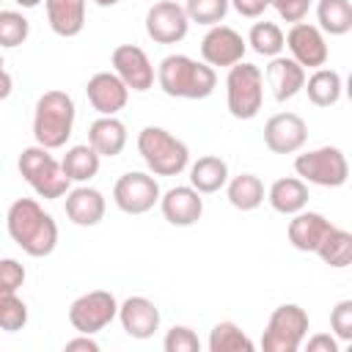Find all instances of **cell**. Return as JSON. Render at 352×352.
<instances>
[{
  "instance_id": "6da1fadb",
  "label": "cell",
  "mask_w": 352,
  "mask_h": 352,
  "mask_svg": "<svg viewBox=\"0 0 352 352\" xmlns=\"http://www.w3.org/2000/svg\"><path fill=\"white\" fill-rule=\"evenodd\" d=\"M8 236L33 258H44L58 245V223L36 198H16L6 214Z\"/></svg>"
},
{
  "instance_id": "7a4b0ae2",
  "label": "cell",
  "mask_w": 352,
  "mask_h": 352,
  "mask_svg": "<svg viewBox=\"0 0 352 352\" xmlns=\"http://www.w3.org/2000/svg\"><path fill=\"white\" fill-rule=\"evenodd\" d=\"M157 85L173 99H206L217 88V74L209 63L173 52L160 60Z\"/></svg>"
},
{
  "instance_id": "3957f363",
  "label": "cell",
  "mask_w": 352,
  "mask_h": 352,
  "mask_svg": "<svg viewBox=\"0 0 352 352\" xmlns=\"http://www.w3.org/2000/svg\"><path fill=\"white\" fill-rule=\"evenodd\" d=\"M77 107L66 91H44L33 110V138L44 148H63L74 132Z\"/></svg>"
},
{
  "instance_id": "277c9868",
  "label": "cell",
  "mask_w": 352,
  "mask_h": 352,
  "mask_svg": "<svg viewBox=\"0 0 352 352\" xmlns=\"http://www.w3.org/2000/svg\"><path fill=\"white\" fill-rule=\"evenodd\" d=\"M138 154L154 176H179L190 165L187 143L170 135L165 126H143L138 132Z\"/></svg>"
},
{
  "instance_id": "5b68a950",
  "label": "cell",
  "mask_w": 352,
  "mask_h": 352,
  "mask_svg": "<svg viewBox=\"0 0 352 352\" xmlns=\"http://www.w3.org/2000/svg\"><path fill=\"white\" fill-rule=\"evenodd\" d=\"M16 168H19V176L33 187V192L38 198L55 201V198H63L72 190V182L66 179L60 162L50 154V148L38 146V143L22 148V154L16 160Z\"/></svg>"
},
{
  "instance_id": "8992f818",
  "label": "cell",
  "mask_w": 352,
  "mask_h": 352,
  "mask_svg": "<svg viewBox=\"0 0 352 352\" xmlns=\"http://www.w3.org/2000/svg\"><path fill=\"white\" fill-rule=\"evenodd\" d=\"M226 104H228V113L239 121H250L258 116L264 104V72L256 63L239 60L228 69Z\"/></svg>"
},
{
  "instance_id": "52a82bcc",
  "label": "cell",
  "mask_w": 352,
  "mask_h": 352,
  "mask_svg": "<svg viewBox=\"0 0 352 352\" xmlns=\"http://www.w3.org/2000/svg\"><path fill=\"white\" fill-rule=\"evenodd\" d=\"M311 330L308 311L297 302H283L270 314V322L261 336L264 352H297Z\"/></svg>"
},
{
  "instance_id": "ba28073f",
  "label": "cell",
  "mask_w": 352,
  "mask_h": 352,
  "mask_svg": "<svg viewBox=\"0 0 352 352\" xmlns=\"http://www.w3.org/2000/svg\"><path fill=\"white\" fill-rule=\"evenodd\" d=\"M294 173L305 184L341 187L349 179V162L338 146H319V148H311L294 157Z\"/></svg>"
},
{
  "instance_id": "9c48e42d",
  "label": "cell",
  "mask_w": 352,
  "mask_h": 352,
  "mask_svg": "<svg viewBox=\"0 0 352 352\" xmlns=\"http://www.w3.org/2000/svg\"><path fill=\"white\" fill-rule=\"evenodd\" d=\"M116 316H118V300L107 289L85 292V294H80L69 305V322H72V327L77 333H85V336H94V333L104 330Z\"/></svg>"
},
{
  "instance_id": "30bf717a",
  "label": "cell",
  "mask_w": 352,
  "mask_h": 352,
  "mask_svg": "<svg viewBox=\"0 0 352 352\" xmlns=\"http://www.w3.org/2000/svg\"><path fill=\"white\" fill-rule=\"evenodd\" d=\"M160 184L154 179V173H143V170H129L124 176H118L116 187H113V204L124 212V214H146L160 204Z\"/></svg>"
},
{
  "instance_id": "8fae6325",
  "label": "cell",
  "mask_w": 352,
  "mask_h": 352,
  "mask_svg": "<svg viewBox=\"0 0 352 352\" xmlns=\"http://www.w3.org/2000/svg\"><path fill=\"white\" fill-rule=\"evenodd\" d=\"M190 30L184 6L176 0H157L146 11V33L157 44H179Z\"/></svg>"
},
{
  "instance_id": "7c38bea8",
  "label": "cell",
  "mask_w": 352,
  "mask_h": 352,
  "mask_svg": "<svg viewBox=\"0 0 352 352\" xmlns=\"http://www.w3.org/2000/svg\"><path fill=\"white\" fill-rule=\"evenodd\" d=\"M245 50L248 41L242 38V33H236L228 25H212L201 38V58L212 69H231L234 63L245 60Z\"/></svg>"
},
{
  "instance_id": "4fadbf2b",
  "label": "cell",
  "mask_w": 352,
  "mask_h": 352,
  "mask_svg": "<svg viewBox=\"0 0 352 352\" xmlns=\"http://www.w3.org/2000/svg\"><path fill=\"white\" fill-rule=\"evenodd\" d=\"M110 63H113V72L121 77V82L129 91L143 94V91L154 88L157 72H154L146 50H140L138 44H118L110 55Z\"/></svg>"
},
{
  "instance_id": "5bb4252c",
  "label": "cell",
  "mask_w": 352,
  "mask_h": 352,
  "mask_svg": "<svg viewBox=\"0 0 352 352\" xmlns=\"http://www.w3.org/2000/svg\"><path fill=\"white\" fill-rule=\"evenodd\" d=\"M283 47H289L292 58L302 69H319L330 58V47H327L324 33L308 22H294L289 28V33L283 36Z\"/></svg>"
},
{
  "instance_id": "9a60e30c",
  "label": "cell",
  "mask_w": 352,
  "mask_h": 352,
  "mask_svg": "<svg viewBox=\"0 0 352 352\" xmlns=\"http://www.w3.org/2000/svg\"><path fill=\"white\" fill-rule=\"evenodd\" d=\"M308 140V124L297 113H275L264 124V146L272 154H297Z\"/></svg>"
},
{
  "instance_id": "2e32d148",
  "label": "cell",
  "mask_w": 352,
  "mask_h": 352,
  "mask_svg": "<svg viewBox=\"0 0 352 352\" xmlns=\"http://www.w3.org/2000/svg\"><path fill=\"white\" fill-rule=\"evenodd\" d=\"M160 212L162 217L170 223V226H179V228H187V226H195L204 214V198L195 187L190 184H176L170 190H165L160 195Z\"/></svg>"
},
{
  "instance_id": "e0dca14e",
  "label": "cell",
  "mask_w": 352,
  "mask_h": 352,
  "mask_svg": "<svg viewBox=\"0 0 352 352\" xmlns=\"http://www.w3.org/2000/svg\"><path fill=\"white\" fill-rule=\"evenodd\" d=\"M85 96L99 116H116L118 110L126 107L129 88L121 82V77L116 72H96L85 82Z\"/></svg>"
},
{
  "instance_id": "ac0fdd59",
  "label": "cell",
  "mask_w": 352,
  "mask_h": 352,
  "mask_svg": "<svg viewBox=\"0 0 352 352\" xmlns=\"http://www.w3.org/2000/svg\"><path fill=\"white\" fill-rule=\"evenodd\" d=\"M118 322L129 338L146 341L160 330V308L148 297L135 294L118 302Z\"/></svg>"
},
{
  "instance_id": "d6986e66",
  "label": "cell",
  "mask_w": 352,
  "mask_h": 352,
  "mask_svg": "<svg viewBox=\"0 0 352 352\" xmlns=\"http://www.w3.org/2000/svg\"><path fill=\"white\" fill-rule=\"evenodd\" d=\"M104 195L96 190V187H88V184H80V187H72L66 192V217L80 226V228H94L102 223L104 217Z\"/></svg>"
},
{
  "instance_id": "ffe728a7",
  "label": "cell",
  "mask_w": 352,
  "mask_h": 352,
  "mask_svg": "<svg viewBox=\"0 0 352 352\" xmlns=\"http://www.w3.org/2000/svg\"><path fill=\"white\" fill-rule=\"evenodd\" d=\"M305 69L294 60V58H286V55H275L264 72V80L267 85L272 88V96L278 102H286V99H294L302 85H305Z\"/></svg>"
},
{
  "instance_id": "44dd1931",
  "label": "cell",
  "mask_w": 352,
  "mask_h": 352,
  "mask_svg": "<svg viewBox=\"0 0 352 352\" xmlns=\"http://www.w3.org/2000/svg\"><path fill=\"white\" fill-rule=\"evenodd\" d=\"M330 220L319 212H297L292 214L289 220V228H286V236L292 242L294 250H302V253H314L319 248V242L324 239V234L330 231Z\"/></svg>"
},
{
  "instance_id": "7402d4cb",
  "label": "cell",
  "mask_w": 352,
  "mask_h": 352,
  "mask_svg": "<svg viewBox=\"0 0 352 352\" xmlns=\"http://www.w3.org/2000/svg\"><path fill=\"white\" fill-rule=\"evenodd\" d=\"M47 22L55 36L74 38L85 28V0H44Z\"/></svg>"
},
{
  "instance_id": "603a6c76",
  "label": "cell",
  "mask_w": 352,
  "mask_h": 352,
  "mask_svg": "<svg viewBox=\"0 0 352 352\" xmlns=\"http://www.w3.org/2000/svg\"><path fill=\"white\" fill-rule=\"evenodd\" d=\"M88 143L99 157H118L126 146V126L116 116H99L88 126Z\"/></svg>"
},
{
  "instance_id": "cb8c5ba5",
  "label": "cell",
  "mask_w": 352,
  "mask_h": 352,
  "mask_svg": "<svg viewBox=\"0 0 352 352\" xmlns=\"http://www.w3.org/2000/svg\"><path fill=\"white\" fill-rule=\"evenodd\" d=\"M308 184L300 179V176H283V179H275L267 190V201L270 206L278 212V214H297L308 206Z\"/></svg>"
},
{
  "instance_id": "d4e9b609",
  "label": "cell",
  "mask_w": 352,
  "mask_h": 352,
  "mask_svg": "<svg viewBox=\"0 0 352 352\" xmlns=\"http://www.w3.org/2000/svg\"><path fill=\"white\" fill-rule=\"evenodd\" d=\"M187 168H190V187H195L201 195H212L223 190L228 182V162L223 157L206 154V157H198Z\"/></svg>"
},
{
  "instance_id": "484cf974",
  "label": "cell",
  "mask_w": 352,
  "mask_h": 352,
  "mask_svg": "<svg viewBox=\"0 0 352 352\" xmlns=\"http://www.w3.org/2000/svg\"><path fill=\"white\" fill-rule=\"evenodd\" d=\"M302 91L308 94L311 104H316V107H333L341 99V94H344V80H341V74L336 69L319 66V69H314L311 77H305Z\"/></svg>"
},
{
  "instance_id": "4316f807",
  "label": "cell",
  "mask_w": 352,
  "mask_h": 352,
  "mask_svg": "<svg viewBox=\"0 0 352 352\" xmlns=\"http://www.w3.org/2000/svg\"><path fill=\"white\" fill-rule=\"evenodd\" d=\"M99 165H102V157L94 151L91 143L69 146L66 154H63V160H60V168H63L66 179L69 182H77V184L91 182L99 173Z\"/></svg>"
},
{
  "instance_id": "83f0119b",
  "label": "cell",
  "mask_w": 352,
  "mask_h": 352,
  "mask_svg": "<svg viewBox=\"0 0 352 352\" xmlns=\"http://www.w3.org/2000/svg\"><path fill=\"white\" fill-rule=\"evenodd\" d=\"M226 195H228V204L234 209L253 212V209H258L264 204L267 190H264V182L256 173H239V176L226 182Z\"/></svg>"
},
{
  "instance_id": "f1b7e54d",
  "label": "cell",
  "mask_w": 352,
  "mask_h": 352,
  "mask_svg": "<svg viewBox=\"0 0 352 352\" xmlns=\"http://www.w3.org/2000/svg\"><path fill=\"white\" fill-rule=\"evenodd\" d=\"M327 267L333 270H344L352 264V234L338 228V226H330V231L324 234V239L319 242V248L314 250Z\"/></svg>"
},
{
  "instance_id": "f546056e",
  "label": "cell",
  "mask_w": 352,
  "mask_h": 352,
  "mask_svg": "<svg viewBox=\"0 0 352 352\" xmlns=\"http://www.w3.org/2000/svg\"><path fill=\"white\" fill-rule=\"evenodd\" d=\"M316 28L327 36H346L352 30V3L349 0H319Z\"/></svg>"
},
{
  "instance_id": "4dcf8cb0",
  "label": "cell",
  "mask_w": 352,
  "mask_h": 352,
  "mask_svg": "<svg viewBox=\"0 0 352 352\" xmlns=\"http://www.w3.org/2000/svg\"><path fill=\"white\" fill-rule=\"evenodd\" d=\"M206 349L209 352H253L256 344L245 336V330L236 322H217L209 330Z\"/></svg>"
},
{
  "instance_id": "1f68e13d",
  "label": "cell",
  "mask_w": 352,
  "mask_h": 352,
  "mask_svg": "<svg viewBox=\"0 0 352 352\" xmlns=\"http://www.w3.org/2000/svg\"><path fill=\"white\" fill-rule=\"evenodd\" d=\"M250 44V50L256 55H264V58H275L283 52V30L275 25V22H256L245 38Z\"/></svg>"
},
{
  "instance_id": "d6a6232c",
  "label": "cell",
  "mask_w": 352,
  "mask_h": 352,
  "mask_svg": "<svg viewBox=\"0 0 352 352\" xmlns=\"http://www.w3.org/2000/svg\"><path fill=\"white\" fill-rule=\"evenodd\" d=\"M30 36V22L22 11H11V8H0V47L3 50H14L19 44H25Z\"/></svg>"
},
{
  "instance_id": "836d02e7",
  "label": "cell",
  "mask_w": 352,
  "mask_h": 352,
  "mask_svg": "<svg viewBox=\"0 0 352 352\" xmlns=\"http://www.w3.org/2000/svg\"><path fill=\"white\" fill-rule=\"evenodd\" d=\"M28 324V305L25 300L11 292V289H0V330L6 333H16Z\"/></svg>"
},
{
  "instance_id": "e575fe53",
  "label": "cell",
  "mask_w": 352,
  "mask_h": 352,
  "mask_svg": "<svg viewBox=\"0 0 352 352\" xmlns=\"http://www.w3.org/2000/svg\"><path fill=\"white\" fill-rule=\"evenodd\" d=\"M228 0H187L184 3V11H187V19L190 22H198V25H220L228 14Z\"/></svg>"
},
{
  "instance_id": "d590c367",
  "label": "cell",
  "mask_w": 352,
  "mask_h": 352,
  "mask_svg": "<svg viewBox=\"0 0 352 352\" xmlns=\"http://www.w3.org/2000/svg\"><path fill=\"white\" fill-rule=\"evenodd\" d=\"M162 349L165 352H198L201 349V338L195 336L192 327L187 324H173L165 338H162Z\"/></svg>"
},
{
  "instance_id": "8d00e7d4",
  "label": "cell",
  "mask_w": 352,
  "mask_h": 352,
  "mask_svg": "<svg viewBox=\"0 0 352 352\" xmlns=\"http://www.w3.org/2000/svg\"><path fill=\"white\" fill-rule=\"evenodd\" d=\"M330 330L338 341H352V300H338L330 311Z\"/></svg>"
},
{
  "instance_id": "74e56055",
  "label": "cell",
  "mask_w": 352,
  "mask_h": 352,
  "mask_svg": "<svg viewBox=\"0 0 352 352\" xmlns=\"http://www.w3.org/2000/svg\"><path fill=\"white\" fill-rule=\"evenodd\" d=\"M311 3L314 0H270V6L278 11V16L283 22H289V25L302 22L308 16V11H311Z\"/></svg>"
},
{
  "instance_id": "f35d334b",
  "label": "cell",
  "mask_w": 352,
  "mask_h": 352,
  "mask_svg": "<svg viewBox=\"0 0 352 352\" xmlns=\"http://www.w3.org/2000/svg\"><path fill=\"white\" fill-rule=\"evenodd\" d=\"M22 283H25V267L16 258H0V289L19 292Z\"/></svg>"
},
{
  "instance_id": "ab89813d",
  "label": "cell",
  "mask_w": 352,
  "mask_h": 352,
  "mask_svg": "<svg viewBox=\"0 0 352 352\" xmlns=\"http://www.w3.org/2000/svg\"><path fill=\"white\" fill-rule=\"evenodd\" d=\"M228 6L245 19H258L270 8V0H228Z\"/></svg>"
},
{
  "instance_id": "60d3db41",
  "label": "cell",
  "mask_w": 352,
  "mask_h": 352,
  "mask_svg": "<svg viewBox=\"0 0 352 352\" xmlns=\"http://www.w3.org/2000/svg\"><path fill=\"white\" fill-rule=\"evenodd\" d=\"M338 346H341V341L336 336H330V333H316V336H311L305 341L308 352H338Z\"/></svg>"
},
{
  "instance_id": "b9f144b4",
  "label": "cell",
  "mask_w": 352,
  "mask_h": 352,
  "mask_svg": "<svg viewBox=\"0 0 352 352\" xmlns=\"http://www.w3.org/2000/svg\"><path fill=\"white\" fill-rule=\"evenodd\" d=\"M74 349H85V352H99V341H94L91 336L80 333L77 338L66 341V352H74Z\"/></svg>"
},
{
  "instance_id": "7bdbcfd3",
  "label": "cell",
  "mask_w": 352,
  "mask_h": 352,
  "mask_svg": "<svg viewBox=\"0 0 352 352\" xmlns=\"http://www.w3.org/2000/svg\"><path fill=\"white\" fill-rule=\"evenodd\" d=\"M11 91H14V77H11L6 69H0V102H3V99H8V96H11Z\"/></svg>"
},
{
  "instance_id": "ee69618b",
  "label": "cell",
  "mask_w": 352,
  "mask_h": 352,
  "mask_svg": "<svg viewBox=\"0 0 352 352\" xmlns=\"http://www.w3.org/2000/svg\"><path fill=\"white\" fill-rule=\"evenodd\" d=\"M14 3H16L19 8H36V6L41 3V0H14Z\"/></svg>"
},
{
  "instance_id": "f6af8a7d",
  "label": "cell",
  "mask_w": 352,
  "mask_h": 352,
  "mask_svg": "<svg viewBox=\"0 0 352 352\" xmlns=\"http://www.w3.org/2000/svg\"><path fill=\"white\" fill-rule=\"evenodd\" d=\"M96 6H102V8H110V6H116V3H121V0H94Z\"/></svg>"
},
{
  "instance_id": "bcb514c9",
  "label": "cell",
  "mask_w": 352,
  "mask_h": 352,
  "mask_svg": "<svg viewBox=\"0 0 352 352\" xmlns=\"http://www.w3.org/2000/svg\"><path fill=\"white\" fill-rule=\"evenodd\" d=\"M0 69H3V55H0Z\"/></svg>"
},
{
  "instance_id": "7dc6e473",
  "label": "cell",
  "mask_w": 352,
  "mask_h": 352,
  "mask_svg": "<svg viewBox=\"0 0 352 352\" xmlns=\"http://www.w3.org/2000/svg\"><path fill=\"white\" fill-rule=\"evenodd\" d=\"M0 3H3V0H0Z\"/></svg>"
}]
</instances>
